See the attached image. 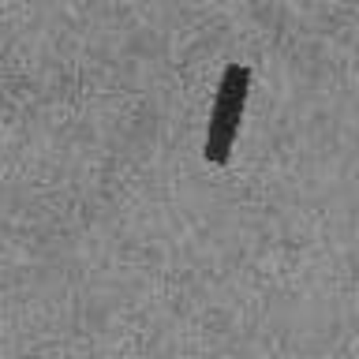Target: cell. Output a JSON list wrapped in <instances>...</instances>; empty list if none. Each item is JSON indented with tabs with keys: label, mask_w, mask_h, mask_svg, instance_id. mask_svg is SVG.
I'll return each mask as SVG.
<instances>
[{
	"label": "cell",
	"mask_w": 359,
	"mask_h": 359,
	"mask_svg": "<svg viewBox=\"0 0 359 359\" xmlns=\"http://www.w3.org/2000/svg\"><path fill=\"white\" fill-rule=\"evenodd\" d=\"M247 97H251V67L240 60L224 64V72L217 79V94H213L210 123H206V146H202L206 165H213V168L229 165L243 112H247Z\"/></svg>",
	"instance_id": "6da1fadb"
}]
</instances>
